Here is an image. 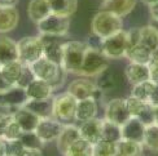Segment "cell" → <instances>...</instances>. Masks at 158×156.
<instances>
[{
  "label": "cell",
  "instance_id": "1",
  "mask_svg": "<svg viewBox=\"0 0 158 156\" xmlns=\"http://www.w3.org/2000/svg\"><path fill=\"white\" fill-rule=\"evenodd\" d=\"M87 44L82 41H65L64 43V58H62V68L68 74L79 75L84 61Z\"/></svg>",
  "mask_w": 158,
  "mask_h": 156
},
{
  "label": "cell",
  "instance_id": "2",
  "mask_svg": "<svg viewBox=\"0 0 158 156\" xmlns=\"http://www.w3.org/2000/svg\"><path fill=\"white\" fill-rule=\"evenodd\" d=\"M122 17L106 10H100L92 19V34L106 39L117 32L122 31Z\"/></svg>",
  "mask_w": 158,
  "mask_h": 156
},
{
  "label": "cell",
  "instance_id": "3",
  "mask_svg": "<svg viewBox=\"0 0 158 156\" xmlns=\"http://www.w3.org/2000/svg\"><path fill=\"white\" fill-rule=\"evenodd\" d=\"M109 67V58L101 49L87 48L79 76L82 77H97Z\"/></svg>",
  "mask_w": 158,
  "mask_h": 156
},
{
  "label": "cell",
  "instance_id": "4",
  "mask_svg": "<svg viewBox=\"0 0 158 156\" xmlns=\"http://www.w3.org/2000/svg\"><path fill=\"white\" fill-rule=\"evenodd\" d=\"M18 60L23 64H31L43 57V41L40 36H25L17 41Z\"/></svg>",
  "mask_w": 158,
  "mask_h": 156
},
{
  "label": "cell",
  "instance_id": "5",
  "mask_svg": "<svg viewBox=\"0 0 158 156\" xmlns=\"http://www.w3.org/2000/svg\"><path fill=\"white\" fill-rule=\"evenodd\" d=\"M78 101L68 90L53 97V118L61 123H70L75 118Z\"/></svg>",
  "mask_w": 158,
  "mask_h": 156
},
{
  "label": "cell",
  "instance_id": "6",
  "mask_svg": "<svg viewBox=\"0 0 158 156\" xmlns=\"http://www.w3.org/2000/svg\"><path fill=\"white\" fill-rule=\"evenodd\" d=\"M36 26H38L39 35H51V36L64 37L69 32L70 17H64V16L55 14V13H51L48 17H45Z\"/></svg>",
  "mask_w": 158,
  "mask_h": 156
},
{
  "label": "cell",
  "instance_id": "7",
  "mask_svg": "<svg viewBox=\"0 0 158 156\" xmlns=\"http://www.w3.org/2000/svg\"><path fill=\"white\" fill-rule=\"evenodd\" d=\"M101 50L109 60H119L126 56L127 52V31H119L102 41Z\"/></svg>",
  "mask_w": 158,
  "mask_h": 156
},
{
  "label": "cell",
  "instance_id": "8",
  "mask_svg": "<svg viewBox=\"0 0 158 156\" xmlns=\"http://www.w3.org/2000/svg\"><path fill=\"white\" fill-rule=\"evenodd\" d=\"M131 118V114L127 108L126 98H115L109 101L105 105L104 119H106L114 124L122 127Z\"/></svg>",
  "mask_w": 158,
  "mask_h": 156
},
{
  "label": "cell",
  "instance_id": "9",
  "mask_svg": "<svg viewBox=\"0 0 158 156\" xmlns=\"http://www.w3.org/2000/svg\"><path fill=\"white\" fill-rule=\"evenodd\" d=\"M27 101L29 97L27 93H26V89L18 85H15L8 92L0 94V107L6 110L10 114L16 111L17 108L23 107Z\"/></svg>",
  "mask_w": 158,
  "mask_h": 156
},
{
  "label": "cell",
  "instance_id": "10",
  "mask_svg": "<svg viewBox=\"0 0 158 156\" xmlns=\"http://www.w3.org/2000/svg\"><path fill=\"white\" fill-rule=\"evenodd\" d=\"M64 125V123L55 118H43L39 121L35 133L44 143H49V142H53L58 138Z\"/></svg>",
  "mask_w": 158,
  "mask_h": 156
},
{
  "label": "cell",
  "instance_id": "11",
  "mask_svg": "<svg viewBox=\"0 0 158 156\" xmlns=\"http://www.w3.org/2000/svg\"><path fill=\"white\" fill-rule=\"evenodd\" d=\"M79 128V134L81 138L88 141L89 143L96 145L101 139V128H102V119L94 118L91 120L81 123Z\"/></svg>",
  "mask_w": 158,
  "mask_h": 156
},
{
  "label": "cell",
  "instance_id": "12",
  "mask_svg": "<svg viewBox=\"0 0 158 156\" xmlns=\"http://www.w3.org/2000/svg\"><path fill=\"white\" fill-rule=\"evenodd\" d=\"M19 21V13L16 5H0V34L13 31Z\"/></svg>",
  "mask_w": 158,
  "mask_h": 156
},
{
  "label": "cell",
  "instance_id": "13",
  "mask_svg": "<svg viewBox=\"0 0 158 156\" xmlns=\"http://www.w3.org/2000/svg\"><path fill=\"white\" fill-rule=\"evenodd\" d=\"M95 88L96 84L94 81H91L87 77H79V79H75L69 84L66 90L77 101H82L85 98H91Z\"/></svg>",
  "mask_w": 158,
  "mask_h": 156
},
{
  "label": "cell",
  "instance_id": "14",
  "mask_svg": "<svg viewBox=\"0 0 158 156\" xmlns=\"http://www.w3.org/2000/svg\"><path fill=\"white\" fill-rule=\"evenodd\" d=\"M12 115H13L15 121L22 129V132H35L39 121H40V118L38 115L31 112L26 107L17 108L16 111L12 112Z\"/></svg>",
  "mask_w": 158,
  "mask_h": 156
},
{
  "label": "cell",
  "instance_id": "15",
  "mask_svg": "<svg viewBox=\"0 0 158 156\" xmlns=\"http://www.w3.org/2000/svg\"><path fill=\"white\" fill-rule=\"evenodd\" d=\"M121 129H122V138L123 139L135 141V142L143 143L144 133H145V125H144L137 118L131 116V118L121 127Z\"/></svg>",
  "mask_w": 158,
  "mask_h": 156
},
{
  "label": "cell",
  "instance_id": "16",
  "mask_svg": "<svg viewBox=\"0 0 158 156\" xmlns=\"http://www.w3.org/2000/svg\"><path fill=\"white\" fill-rule=\"evenodd\" d=\"M124 76L131 85H137L140 83L150 80V71L148 64H140V63H128L127 67L124 68Z\"/></svg>",
  "mask_w": 158,
  "mask_h": 156
},
{
  "label": "cell",
  "instance_id": "17",
  "mask_svg": "<svg viewBox=\"0 0 158 156\" xmlns=\"http://www.w3.org/2000/svg\"><path fill=\"white\" fill-rule=\"evenodd\" d=\"M25 89H26V93H27L29 99L51 98V97H53V92H55L49 83L40 79H34Z\"/></svg>",
  "mask_w": 158,
  "mask_h": 156
},
{
  "label": "cell",
  "instance_id": "18",
  "mask_svg": "<svg viewBox=\"0 0 158 156\" xmlns=\"http://www.w3.org/2000/svg\"><path fill=\"white\" fill-rule=\"evenodd\" d=\"M79 138H81L79 128L77 125H74V124H65L61 133H60V135H58V138L56 139L58 151L64 155L65 152L68 151V148Z\"/></svg>",
  "mask_w": 158,
  "mask_h": 156
},
{
  "label": "cell",
  "instance_id": "19",
  "mask_svg": "<svg viewBox=\"0 0 158 156\" xmlns=\"http://www.w3.org/2000/svg\"><path fill=\"white\" fill-rule=\"evenodd\" d=\"M137 0H104L101 4V10H106L114 14L124 17L132 12Z\"/></svg>",
  "mask_w": 158,
  "mask_h": 156
},
{
  "label": "cell",
  "instance_id": "20",
  "mask_svg": "<svg viewBox=\"0 0 158 156\" xmlns=\"http://www.w3.org/2000/svg\"><path fill=\"white\" fill-rule=\"evenodd\" d=\"M23 107L38 115L40 119L53 118V97L45 99H29Z\"/></svg>",
  "mask_w": 158,
  "mask_h": 156
},
{
  "label": "cell",
  "instance_id": "21",
  "mask_svg": "<svg viewBox=\"0 0 158 156\" xmlns=\"http://www.w3.org/2000/svg\"><path fill=\"white\" fill-rule=\"evenodd\" d=\"M18 60L17 41L5 35H0V63L5 64Z\"/></svg>",
  "mask_w": 158,
  "mask_h": 156
},
{
  "label": "cell",
  "instance_id": "22",
  "mask_svg": "<svg viewBox=\"0 0 158 156\" xmlns=\"http://www.w3.org/2000/svg\"><path fill=\"white\" fill-rule=\"evenodd\" d=\"M52 13L48 0H30L27 5V14L31 22L39 23L42 22L45 17H48Z\"/></svg>",
  "mask_w": 158,
  "mask_h": 156
},
{
  "label": "cell",
  "instance_id": "23",
  "mask_svg": "<svg viewBox=\"0 0 158 156\" xmlns=\"http://www.w3.org/2000/svg\"><path fill=\"white\" fill-rule=\"evenodd\" d=\"M97 105L98 103L94 98H85L82 101H78L74 120H77L79 123H83V121H87V120L96 118Z\"/></svg>",
  "mask_w": 158,
  "mask_h": 156
},
{
  "label": "cell",
  "instance_id": "24",
  "mask_svg": "<svg viewBox=\"0 0 158 156\" xmlns=\"http://www.w3.org/2000/svg\"><path fill=\"white\" fill-rule=\"evenodd\" d=\"M131 63H140V64H148L152 61V50H149L145 45L141 43L134 45L127 49L126 56H124Z\"/></svg>",
  "mask_w": 158,
  "mask_h": 156
},
{
  "label": "cell",
  "instance_id": "25",
  "mask_svg": "<svg viewBox=\"0 0 158 156\" xmlns=\"http://www.w3.org/2000/svg\"><path fill=\"white\" fill-rule=\"evenodd\" d=\"M52 13L64 17L73 16L78 8V0H48Z\"/></svg>",
  "mask_w": 158,
  "mask_h": 156
},
{
  "label": "cell",
  "instance_id": "26",
  "mask_svg": "<svg viewBox=\"0 0 158 156\" xmlns=\"http://www.w3.org/2000/svg\"><path fill=\"white\" fill-rule=\"evenodd\" d=\"M22 67H23V63L19 60L5 63L2 66L0 75H2L9 84H12V85H17V81H18L19 76H21V72H22Z\"/></svg>",
  "mask_w": 158,
  "mask_h": 156
},
{
  "label": "cell",
  "instance_id": "27",
  "mask_svg": "<svg viewBox=\"0 0 158 156\" xmlns=\"http://www.w3.org/2000/svg\"><path fill=\"white\" fill-rule=\"evenodd\" d=\"M118 146V155L119 156H143L144 154V145L140 142L121 139L117 143Z\"/></svg>",
  "mask_w": 158,
  "mask_h": 156
},
{
  "label": "cell",
  "instance_id": "28",
  "mask_svg": "<svg viewBox=\"0 0 158 156\" xmlns=\"http://www.w3.org/2000/svg\"><path fill=\"white\" fill-rule=\"evenodd\" d=\"M62 156H95L94 145L83 138L77 139Z\"/></svg>",
  "mask_w": 158,
  "mask_h": 156
},
{
  "label": "cell",
  "instance_id": "29",
  "mask_svg": "<svg viewBox=\"0 0 158 156\" xmlns=\"http://www.w3.org/2000/svg\"><path fill=\"white\" fill-rule=\"evenodd\" d=\"M101 139L108 142L118 143L122 139V129L119 125L114 124L106 119H102V128H101Z\"/></svg>",
  "mask_w": 158,
  "mask_h": 156
},
{
  "label": "cell",
  "instance_id": "30",
  "mask_svg": "<svg viewBox=\"0 0 158 156\" xmlns=\"http://www.w3.org/2000/svg\"><path fill=\"white\" fill-rule=\"evenodd\" d=\"M140 43L152 52L158 48V31L152 25L140 27Z\"/></svg>",
  "mask_w": 158,
  "mask_h": 156
},
{
  "label": "cell",
  "instance_id": "31",
  "mask_svg": "<svg viewBox=\"0 0 158 156\" xmlns=\"http://www.w3.org/2000/svg\"><path fill=\"white\" fill-rule=\"evenodd\" d=\"M143 145L150 151H158V124L145 127Z\"/></svg>",
  "mask_w": 158,
  "mask_h": 156
},
{
  "label": "cell",
  "instance_id": "32",
  "mask_svg": "<svg viewBox=\"0 0 158 156\" xmlns=\"http://www.w3.org/2000/svg\"><path fill=\"white\" fill-rule=\"evenodd\" d=\"M153 88H154V83L152 80L140 83V84H137V85H134L132 87V90H131V96H134V97H136L137 99H140L143 102H147L148 103L150 93H152Z\"/></svg>",
  "mask_w": 158,
  "mask_h": 156
},
{
  "label": "cell",
  "instance_id": "33",
  "mask_svg": "<svg viewBox=\"0 0 158 156\" xmlns=\"http://www.w3.org/2000/svg\"><path fill=\"white\" fill-rule=\"evenodd\" d=\"M94 154L95 156H119L117 143L104 139H100L96 145H94Z\"/></svg>",
  "mask_w": 158,
  "mask_h": 156
},
{
  "label": "cell",
  "instance_id": "34",
  "mask_svg": "<svg viewBox=\"0 0 158 156\" xmlns=\"http://www.w3.org/2000/svg\"><path fill=\"white\" fill-rule=\"evenodd\" d=\"M19 141L22 142L25 148H36V150H42L44 147V142L38 137L35 132H23L19 137Z\"/></svg>",
  "mask_w": 158,
  "mask_h": 156
},
{
  "label": "cell",
  "instance_id": "35",
  "mask_svg": "<svg viewBox=\"0 0 158 156\" xmlns=\"http://www.w3.org/2000/svg\"><path fill=\"white\" fill-rule=\"evenodd\" d=\"M95 84L105 92V90L114 89L115 85H117V80L114 77V74L113 72H108V70H106V71H104L102 74H100L96 77V83Z\"/></svg>",
  "mask_w": 158,
  "mask_h": 156
},
{
  "label": "cell",
  "instance_id": "36",
  "mask_svg": "<svg viewBox=\"0 0 158 156\" xmlns=\"http://www.w3.org/2000/svg\"><path fill=\"white\" fill-rule=\"evenodd\" d=\"M136 118L139 119L145 127L152 125V124H157V123H156V111H154V107L152 105H149V103H147V105L144 106V108L141 110V112L137 115Z\"/></svg>",
  "mask_w": 158,
  "mask_h": 156
},
{
  "label": "cell",
  "instance_id": "37",
  "mask_svg": "<svg viewBox=\"0 0 158 156\" xmlns=\"http://www.w3.org/2000/svg\"><path fill=\"white\" fill-rule=\"evenodd\" d=\"M22 129L19 128V125L17 124V123L15 121V119H13L8 127L5 128V131L2 135V138H4L5 141H13V139H19V137H21V134H22Z\"/></svg>",
  "mask_w": 158,
  "mask_h": 156
},
{
  "label": "cell",
  "instance_id": "38",
  "mask_svg": "<svg viewBox=\"0 0 158 156\" xmlns=\"http://www.w3.org/2000/svg\"><path fill=\"white\" fill-rule=\"evenodd\" d=\"M126 103H127V108H128L131 116H135V118L141 112L144 106L147 105V102H143L140 99H137L134 96H128L126 98Z\"/></svg>",
  "mask_w": 158,
  "mask_h": 156
},
{
  "label": "cell",
  "instance_id": "39",
  "mask_svg": "<svg viewBox=\"0 0 158 156\" xmlns=\"http://www.w3.org/2000/svg\"><path fill=\"white\" fill-rule=\"evenodd\" d=\"M34 79H36V77L34 76V72H32L31 67L29 66V64H23L22 72H21V76H19L18 81H17V85L22 87V88H26Z\"/></svg>",
  "mask_w": 158,
  "mask_h": 156
},
{
  "label": "cell",
  "instance_id": "40",
  "mask_svg": "<svg viewBox=\"0 0 158 156\" xmlns=\"http://www.w3.org/2000/svg\"><path fill=\"white\" fill-rule=\"evenodd\" d=\"M23 150H25V146L19 139L6 141V155L8 156H19V154Z\"/></svg>",
  "mask_w": 158,
  "mask_h": 156
},
{
  "label": "cell",
  "instance_id": "41",
  "mask_svg": "<svg viewBox=\"0 0 158 156\" xmlns=\"http://www.w3.org/2000/svg\"><path fill=\"white\" fill-rule=\"evenodd\" d=\"M140 43V29H131L127 31V49Z\"/></svg>",
  "mask_w": 158,
  "mask_h": 156
},
{
  "label": "cell",
  "instance_id": "42",
  "mask_svg": "<svg viewBox=\"0 0 158 156\" xmlns=\"http://www.w3.org/2000/svg\"><path fill=\"white\" fill-rule=\"evenodd\" d=\"M102 41L104 39L97 36L95 34H91L88 37H87V41H85V44H87L88 48H95V49H101L102 48Z\"/></svg>",
  "mask_w": 158,
  "mask_h": 156
},
{
  "label": "cell",
  "instance_id": "43",
  "mask_svg": "<svg viewBox=\"0 0 158 156\" xmlns=\"http://www.w3.org/2000/svg\"><path fill=\"white\" fill-rule=\"evenodd\" d=\"M13 120V115L10 112H0V137L3 135L5 128Z\"/></svg>",
  "mask_w": 158,
  "mask_h": 156
},
{
  "label": "cell",
  "instance_id": "44",
  "mask_svg": "<svg viewBox=\"0 0 158 156\" xmlns=\"http://www.w3.org/2000/svg\"><path fill=\"white\" fill-rule=\"evenodd\" d=\"M149 71H150V80L158 85V61H152L149 63Z\"/></svg>",
  "mask_w": 158,
  "mask_h": 156
},
{
  "label": "cell",
  "instance_id": "45",
  "mask_svg": "<svg viewBox=\"0 0 158 156\" xmlns=\"http://www.w3.org/2000/svg\"><path fill=\"white\" fill-rule=\"evenodd\" d=\"M149 105H152L153 107H158V85L154 84V88L150 93V97H149V101H148Z\"/></svg>",
  "mask_w": 158,
  "mask_h": 156
},
{
  "label": "cell",
  "instance_id": "46",
  "mask_svg": "<svg viewBox=\"0 0 158 156\" xmlns=\"http://www.w3.org/2000/svg\"><path fill=\"white\" fill-rule=\"evenodd\" d=\"M19 156H43V154L42 150H36V148H25Z\"/></svg>",
  "mask_w": 158,
  "mask_h": 156
},
{
  "label": "cell",
  "instance_id": "47",
  "mask_svg": "<svg viewBox=\"0 0 158 156\" xmlns=\"http://www.w3.org/2000/svg\"><path fill=\"white\" fill-rule=\"evenodd\" d=\"M13 87H15V85L9 84L2 75H0V94H3V93H5V92H8V90H9L10 88H13Z\"/></svg>",
  "mask_w": 158,
  "mask_h": 156
},
{
  "label": "cell",
  "instance_id": "48",
  "mask_svg": "<svg viewBox=\"0 0 158 156\" xmlns=\"http://www.w3.org/2000/svg\"><path fill=\"white\" fill-rule=\"evenodd\" d=\"M91 98H94L97 103L100 102L102 98H104V90L102 89H100L97 85H96V88L94 89V92H92V96H91Z\"/></svg>",
  "mask_w": 158,
  "mask_h": 156
},
{
  "label": "cell",
  "instance_id": "49",
  "mask_svg": "<svg viewBox=\"0 0 158 156\" xmlns=\"http://www.w3.org/2000/svg\"><path fill=\"white\" fill-rule=\"evenodd\" d=\"M148 6H149V12H150V16H152V19L153 21H158V2L150 4Z\"/></svg>",
  "mask_w": 158,
  "mask_h": 156
},
{
  "label": "cell",
  "instance_id": "50",
  "mask_svg": "<svg viewBox=\"0 0 158 156\" xmlns=\"http://www.w3.org/2000/svg\"><path fill=\"white\" fill-rule=\"evenodd\" d=\"M6 155V141L0 137V156Z\"/></svg>",
  "mask_w": 158,
  "mask_h": 156
},
{
  "label": "cell",
  "instance_id": "51",
  "mask_svg": "<svg viewBox=\"0 0 158 156\" xmlns=\"http://www.w3.org/2000/svg\"><path fill=\"white\" fill-rule=\"evenodd\" d=\"M18 0H0V5H16Z\"/></svg>",
  "mask_w": 158,
  "mask_h": 156
},
{
  "label": "cell",
  "instance_id": "52",
  "mask_svg": "<svg viewBox=\"0 0 158 156\" xmlns=\"http://www.w3.org/2000/svg\"><path fill=\"white\" fill-rule=\"evenodd\" d=\"M152 61H158V48L152 52ZM150 61V62H152Z\"/></svg>",
  "mask_w": 158,
  "mask_h": 156
},
{
  "label": "cell",
  "instance_id": "53",
  "mask_svg": "<svg viewBox=\"0 0 158 156\" xmlns=\"http://www.w3.org/2000/svg\"><path fill=\"white\" fill-rule=\"evenodd\" d=\"M154 111H156V123L158 124V107H154Z\"/></svg>",
  "mask_w": 158,
  "mask_h": 156
},
{
  "label": "cell",
  "instance_id": "54",
  "mask_svg": "<svg viewBox=\"0 0 158 156\" xmlns=\"http://www.w3.org/2000/svg\"><path fill=\"white\" fill-rule=\"evenodd\" d=\"M152 26H153V27L158 31V21H153V23H152Z\"/></svg>",
  "mask_w": 158,
  "mask_h": 156
},
{
  "label": "cell",
  "instance_id": "55",
  "mask_svg": "<svg viewBox=\"0 0 158 156\" xmlns=\"http://www.w3.org/2000/svg\"><path fill=\"white\" fill-rule=\"evenodd\" d=\"M2 66H3V64H2V63H0V70H2Z\"/></svg>",
  "mask_w": 158,
  "mask_h": 156
},
{
  "label": "cell",
  "instance_id": "56",
  "mask_svg": "<svg viewBox=\"0 0 158 156\" xmlns=\"http://www.w3.org/2000/svg\"><path fill=\"white\" fill-rule=\"evenodd\" d=\"M156 2H158V0H154V3H156Z\"/></svg>",
  "mask_w": 158,
  "mask_h": 156
},
{
  "label": "cell",
  "instance_id": "57",
  "mask_svg": "<svg viewBox=\"0 0 158 156\" xmlns=\"http://www.w3.org/2000/svg\"><path fill=\"white\" fill-rule=\"evenodd\" d=\"M5 156H8V155H5Z\"/></svg>",
  "mask_w": 158,
  "mask_h": 156
}]
</instances>
